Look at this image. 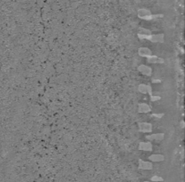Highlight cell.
Returning a JSON list of instances; mask_svg holds the SVG:
<instances>
[{"label": "cell", "instance_id": "1", "mask_svg": "<svg viewBox=\"0 0 185 182\" xmlns=\"http://www.w3.org/2000/svg\"><path fill=\"white\" fill-rule=\"evenodd\" d=\"M137 36L140 40H144V39H146V40H149L152 43H164V37L165 36L163 33L160 34H150V35H144L138 33Z\"/></svg>", "mask_w": 185, "mask_h": 182}, {"label": "cell", "instance_id": "2", "mask_svg": "<svg viewBox=\"0 0 185 182\" xmlns=\"http://www.w3.org/2000/svg\"><path fill=\"white\" fill-rule=\"evenodd\" d=\"M138 167L139 169L141 170H151L153 168V164L150 161H144V160H139L138 163Z\"/></svg>", "mask_w": 185, "mask_h": 182}, {"label": "cell", "instance_id": "3", "mask_svg": "<svg viewBox=\"0 0 185 182\" xmlns=\"http://www.w3.org/2000/svg\"><path fill=\"white\" fill-rule=\"evenodd\" d=\"M137 69H138L139 72H140L142 75H144V76H146V77H150V76H151L152 69H151L150 67L147 66V65H144V64L140 65V66H138Z\"/></svg>", "mask_w": 185, "mask_h": 182}, {"label": "cell", "instance_id": "4", "mask_svg": "<svg viewBox=\"0 0 185 182\" xmlns=\"http://www.w3.org/2000/svg\"><path fill=\"white\" fill-rule=\"evenodd\" d=\"M164 137H165V134L160 132V133H151L149 135H146L145 138L149 141H161L162 139H164Z\"/></svg>", "mask_w": 185, "mask_h": 182}, {"label": "cell", "instance_id": "5", "mask_svg": "<svg viewBox=\"0 0 185 182\" xmlns=\"http://www.w3.org/2000/svg\"><path fill=\"white\" fill-rule=\"evenodd\" d=\"M138 126L139 131L142 132L149 133V132H152V125H150V123H146V122L140 123Z\"/></svg>", "mask_w": 185, "mask_h": 182}, {"label": "cell", "instance_id": "6", "mask_svg": "<svg viewBox=\"0 0 185 182\" xmlns=\"http://www.w3.org/2000/svg\"><path fill=\"white\" fill-rule=\"evenodd\" d=\"M147 62L150 63V64H162V63H164V60L162 58L151 54L147 57Z\"/></svg>", "mask_w": 185, "mask_h": 182}, {"label": "cell", "instance_id": "7", "mask_svg": "<svg viewBox=\"0 0 185 182\" xmlns=\"http://www.w3.org/2000/svg\"><path fill=\"white\" fill-rule=\"evenodd\" d=\"M138 90L140 92L144 93V94H146V93H149V95H152V90H151V86L149 84H139Z\"/></svg>", "mask_w": 185, "mask_h": 182}, {"label": "cell", "instance_id": "8", "mask_svg": "<svg viewBox=\"0 0 185 182\" xmlns=\"http://www.w3.org/2000/svg\"><path fill=\"white\" fill-rule=\"evenodd\" d=\"M139 150L142 151H151L152 150V144L150 141H145V142H141L139 144Z\"/></svg>", "mask_w": 185, "mask_h": 182}, {"label": "cell", "instance_id": "9", "mask_svg": "<svg viewBox=\"0 0 185 182\" xmlns=\"http://www.w3.org/2000/svg\"><path fill=\"white\" fill-rule=\"evenodd\" d=\"M138 54L142 57L147 58L148 56H150L152 54L150 49L147 48V47H140L138 49Z\"/></svg>", "mask_w": 185, "mask_h": 182}, {"label": "cell", "instance_id": "10", "mask_svg": "<svg viewBox=\"0 0 185 182\" xmlns=\"http://www.w3.org/2000/svg\"><path fill=\"white\" fill-rule=\"evenodd\" d=\"M148 159L150 160V162H154V163H160L162 162L165 159V156L161 155V154H152L150 155V156L148 157Z\"/></svg>", "mask_w": 185, "mask_h": 182}, {"label": "cell", "instance_id": "11", "mask_svg": "<svg viewBox=\"0 0 185 182\" xmlns=\"http://www.w3.org/2000/svg\"><path fill=\"white\" fill-rule=\"evenodd\" d=\"M150 107L146 104V103H140L138 105V112L139 113H143V114H146L150 112Z\"/></svg>", "mask_w": 185, "mask_h": 182}, {"label": "cell", "instance_id": "12", "mask_svg": "<svg viewBox=\"0 0 185 182\" xmlns=\"http://www.w3.org/2000/svg\"><path fill=\"white\" fill-rule=\"evenodd\" d=\"M150 180L151 181H163V178L160 177V176H157V175H154L153 177L150 178Z\"/></svg>", "mask_w": 185, "mask_h": 182}, {"label": "cell", "instance_id": "13", "mask_svg": "<svg viewBox=\"0 0 185 182\" xmlns=\"http://www.w3.org/2000/svg\"><path fill=\"white\" fill-rule=\"evenodd\" d=\"M139 33H141V34H144V35L151 34L150 30L147 29H144V28H141V29H140V32H139Z\"/></svg>", "mask_w": 185, "mask_h": 182}, {"label": "cell", "instance_id": "14", "mask_svg": "<svg viewBox=\"0 0 185 182\" xmlns=\"http://www.w3.org/2000/svg\"><path fill=\"white\" fill-rule=\"evenodd\" d=\"M150 116H151V117H155V118H158V119H160V118H162V117L164 116V114H162V113H160V114H158V113H155V114L150 115Z\"/></svg>", "mask_w": 185, "mask_h": 182}, {"label": "cell", "instance_id": "15", "mask_svg": "<svg viewBox=\"0 0 185 182\" xmlns=\"http://www.w3.org/2000/svg\"><path fill=\"white\" fill-rule=\"evenodd\" d=\"M150 101H160L161 98L160 96H153V95H150Z\"/></svg>", "mask_w": 185, "mask_h": 182}, {"label": "cell", "instance_id": "16", "mask_svg": "<svg viewBox=\"0 0 185 182\" xmlns=\"http://www.w3.org/2000/svg\"><path fill=\"white\" fill-rule=\"evenodd\" d=\"M152 83H154V84H160V83H161V81L160 79H153L152 80Z\"/></svg>", "mask_w": 185, "mask_h": 182}]
</instances>
